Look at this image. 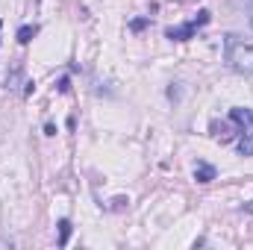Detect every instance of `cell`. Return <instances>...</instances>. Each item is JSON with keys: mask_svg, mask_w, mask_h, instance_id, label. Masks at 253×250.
<instances>
[{"mask_svg": "<svg viewBox=\"0 0 253 250\" xmlns=\"http://www.w3.org/2000/svg\"><path fill=\"white\" fill-rule=\"evenodd\" d=\"M56 88H59V94H68V91H71V80H68V77H62V80L56 83Z\"/></svg>", "mask_w": 253, "mask_h": 250, "instance_id": "12", "label": "cell"}, {"mask_svg": "<svg viewBox=\"0 0 253 250\" xmlns=\"http://www.w3.org/2000/svg\"><path fill=\"white\" fill-rule=\"evenodd\" d=\"M209 132H212V138H218V141H230L239 129H233L227 121H212V124H209Z\"/></svg>", "mask_w": 253, "mask_h": 250, "instance_id": "5", "label": "cell"}, {"mask_svg": "<svg viewBox=\"0 0 253 250\" xmlns=\"http://www.w3.org/2000/svg\"><path fill=\"white\" fill-rule=\"evenodd\" d=\"M230 124H236V129H239V156H253V109L233 106Z\"/></svg>", "mask_w": 253, "mask_h": 250, "instance_id": "2", "label": "cell"}, {"mask_svg": "<svg viewBox=\"0 0 253 250\" xmlns=\"http://www.w3.org/2000/svg\"><path fill=\"white\" fill-rule=\"evenodd\" d=\"M215 177H218V171H215V165H209V162H203V159H200V162L194 165V180H197L200 186H206V183H212Z\"/></svg>", "mask_w": 253, "mask_h": 250, "instance_id": "4", "label": "cell"}, {"mask_svg": "<svg viewBox=\"0 0 253 250\" xmlns=\"http://www.w3.org/2000/svg\"><path fill=\"white\" fill-rule=\"evenodd\" d=\"M168 100H174V103L183 100V85H180V83H171V85H168Z\"/></svg>", "mask_w": 253, "mask_h": 250, "instance_id": "8", "label": "cell"}, {"mask_svg": "<svg viewBox=\"0 0 253 250\" xmlns=\"http://www.w3.org/2000/svg\"><path fill=\"white\" fill-rule=\"evenodd\" d=\"M126 203H129V197H115L106 209H115V212H121V209H126Z\"/></svg>", "mask_w": 253, "mask_h": 250, "instance_id": "11", "label": "cell"}, {"mask_svg": "<svg viewBox=\"0 0 253 250\" xmlns=\"http://www.w3.org/2000/svg\"><path fill=\"white\" fill-rule=\"evenodd\" d=\"M209 18H212L209 9H200L197 18H191L186 24H180V27H168V30H165V39H171V42H189V39H194V33H197L200 27L209 24Z\"/></svg>", "mask_w": 253, "mask_h": 250, "instance_id": "3", "label": "cell"}, {"mask_svg": "<svg viewBox=\"0 0 253 250\" xmlns=\"http://www.w3.org/2000/svg\"><path fill=\"white\" fill-rule=\"evenodd\" d=\"M36 36H39V27H36V24H24V27L18 30V44H30Z\"/></svg>", "mask_w": 253, "mask_h": 250, "instance_id": "6", "label": "cell"}, {"mask_svg": "<svg viewBox=\"0 0 253 250\" xmlns=\"http://www.w3.org/2000/svg\"><path fill=\"white\" fill-rule=\"evenodd\" d=\"M44 135H56V126H53V124H44Z\"/></svg>", "mask_w": 253, "mask_h": 250, "instance_id": "14", "label": "cell"}, {"mask_svg": "<svg viewBox=\"0 0 253 250\" xmlns=\"http://www.w3.org/2000/svg\"><path fill=\"white\" fill-rule=\"evenodd\" d=\"M0 27H3V21H0Z\"/></svg>", "mask_w": 253, "mask_h": 250, "instance_id": "16", "label": "cell"}, {"mask_svg": "<svg viewBox=\"0 0 253 250\" xmlns=\"http://www.w3.org/2000/svg\"><path fill=\"white\" fill-rule=\"evenodd\" d=\"M68 239H71V221L62 218V221H59V242H56V245L65 248V245H68Z\"/></svg>", "mask_w": 253, "mask_h": 250, "instance_id": "7", "label": "cell"}, {"mask_svg": "<svg viewBox=\"0 0 253 250\" xmlns=\"http://www.w3.org/2000/svg\"><path fill=\"white\" fill-rule=\"evenodd\" d=\"M33 91H36V83H33V80H30V83H24V97H30Z\"/></svg>", "mask_w": 253, "mask_h": 250, "instance_id": "13", "label": "cell"}, {"mask_svg": "<svg viewBox=\"0 0 253 250\" xmlns=\"http://www.w3.org/2000/svg\"><path fill=\"white\" fill-rule=\"evenodd\" d=\"M18 80H21V68L15 65V68H12V74L6 77V88H18Z\"/></svg>", "mask_w": 253, "mask_h": 250, "instance_id": "9", "label": "cell"}, {"mask_svg": "<svg viewBox=\"0 0 253 250\" xmlns=\"http://www.w3.org/2000/svg\"><path fill=\"white\" fill-rule=\"evenodd\" d=\"M224 59L227 65L236 71V74H242V77H251L253 74V44L248 42H242L239 36H224Z\"/></svg>", "mask_w": 253, "mask_h": 250, "instance_id": "1", "label": "cell"}, {"mask_svg": "<svg viewBox=\"0 0 253 250\" xmlns=\"http://www.w3.org/2000/svg\"><path fill=\"white\" fill-rule=\"evenodd\" d=\"M147 24H150V18H135V21H129V30H132V33H141Z\"/></svg>", "mask_w": 253, "mask_h": 250, "instance_id": "10", "label": "cell"}, {"mask_svg": "<svg viewBox=\"0 0 253 250\" xmlns=\"http://www.w3.org/2000/svg\"><path fill=\"white\" fill-rule=\"evenodd\" d=\"M251 27H253V6H251Z\"/></svg>", "mask_w": 253, "mask_h": 250, "instance_id": "15", "label": "cell"}]
</instances>
